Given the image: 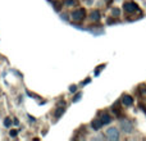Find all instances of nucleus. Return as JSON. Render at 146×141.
I'll use <instances>...</instances> for the list:
<instances>
[{
    "instance_id": "obj_15",
    "label": "nucleus",
    "mask_w": 146,
    "mask_h": 141,
    "mask_svg": "<svg viewBox=\"0 0 146 141\" xmlns=\"http://www.w3.org/2000/svg\"><path fill=\"white\" fill-rule=\"evenodd\" d=\"M17 134H18V132L15 131V130H12V131L9 132V136L10 137H15V136H17Z\"/></svg>"
},
{
    "instance_id": "obj_9",
    "label": "nucleus",
    "mask_w": 146,
    "mask_h": 141,
    "mask_svg": "<svg viewBox=\"0 0 146 141\" xmlns=\"http://www.w3.org/2000/svg\"><path fill=\"white\" fill-rule=\"evenodd\" d=\"M82 95H83L82 92H77V91H76L74 96H73V99H72V101H73V103H78V101L81 100V98H82Z\"/></svg>"
},
{
    "instance_id": "obj_6",
    "label": "nucleus",
    "mask_w": 146,
    "mask_h": 141,
    "mask_svg": "<svg viewBox=\"0 0 146 141\" xmlns=\"http://www.w3.org/2000/svg\"><path fill=\"white\" fill-rule=\"evenodd\" d=\"M122 103H123L126 106H131L132 104H133V99H132V96H129V95H124L123 98H122Z\"/></svg>"
},
{
    "instance_id": "obj_2",
    "label": "nucleus",
    "mask_w": 146,
    "mask_h": 141,
    "mask_svg": "<svg viewBox=\"0 0 146 141\" xmlns=\"http://www.w3.org/2000/svg\"><path fill=\"white\" fill-rule=\"evenodd\" d=\"M105 136H106V139L110 141H118L119 137H121V134H119L118 128H115V127H109L105 132Z\"/></svg>"
},
{
    "instance_id": "obj_12",
    "label": "nucleus",
    "mask_w": 146,
    "mask_h": 141,
    "mask_svg": "<svg viewBox=\"0 0 146 141\" xmlns=\"http://www.w3.org/2000/svg\"><path fill=\"white\" fill-rule=\"evenodd\" d=\"M64 4H66L67 7H72V5L76 4V1H74V0H66V3H64Z\"/></svg>"
},
{
    "instance_id": "obj_4",
    "label": "nucleus",
    "mask_w": 146,
    "mask_h": 141,
    "mask_svg": "<svg viewBox=\"0 0 146 141\" xmlns=\"http://www.w3.org/2000/svg\"><path fill=\"white\" fill-rule=\"evenodd\" d=\"M123 8H124V12H127V13H133V12H136L139 7H137L136 3L128 1V3H124Z\"/></svg>"
},
{
    "instance_id": "obj_11",
    "label": "nucleus",
    "mask_w": 146,
    "mask_h": 141,
    "mask_svg": "<svg viewBox=\"0 0 146 141\" xmlns=\"http://www.w3.org/2000/svg\"><path fill=\"white\" fill-rule=\"evenodd\" d=\"M111 13H113V15H115V17H119V14H121V10H119L118 8H114V9L111 10Z\"/></svg>"
},
{
    "instance_id": "obj_10",
    "label": "nucleus",
    "mask_w": 146,
    "mask_h": 141,
    "mask_svg": "<svg viewBox=\"0 0 146 141\" xmlns=\"http://www.w3.org/2000/svg\"><path fill=\"white\" fill-rule=\"evenodd\" d=\"M63 113H64V108H58V109H56V112H55V117H58V118H59V117H60Z\"/></svg>"
},
{
    "instance_id": "obj_14",
    "label": "nucleus",
    "mask_w": 146,
    "mask_h": 141,
    "mask_svg": "<svg viewBox=\"0 0 146 141\" xmlns=\"http://www.w3.org/2000/svg\"><path fill=\"white\" fill-rule=\"evenodd\" d=\"M10 124H12V121H10L9 118H5V121H4V126H5V127H9Z\"/></svg>"
},
{
    "instance_id": "obj_13",
    "label": "nucleus",
    "mask_w": 146,
    "mask_h": 141,
    "mask_svg": "<svg viewBox=\"0 0 146 141\" xmlns=\"http://www.w3.org/2000/svg\"><path fill=\"white\" fill-rule=\"evenodd\" d=\"M76 91H77V86H76V85H72V86H69V92L74 94Z\"/></svg>"
},
{
    "instance_id": "obj_5",
    "label": "nucleus",
    "mask_w": 146,
    "mask_h": 141,
    "mask_svg": "<svg viewBox=\"0 0 146 141\" xmlns=\"http://www.w3.org/2000/svg\"><path fill=\"white\" fill-rule=\"evenodd\" d=\"M103 122H101V119H95V121L91 122V127L94 128V131H99V130L103 127Z\"/></svg>"
},
{
    "instance_id": "obj_7",
    "label": "nucleus",
    "mask_w": 146,
    "mask_h": 141,
    "mask_svg": "<svg viewBox=\"0 0 146 141\" xmlns=\"http://www.w3.org/2000/svg\"><path fill=\"white\" fill-rule=\"evenodd\" d=\"M100 13H99V10H94V12H91L90 14V19L91 21H99L100 19Z\"/></svg>"
},
{
    "instance_id": "obj_1",
    "label": "nucleus",
    "mask_w": 146,
    "mask_h": 141,
    "mask_svg": "<svg viewBox=\"0 0 146 141\" xmlns=\"http://www.w3.org/2000/svg\"><path fill=\"white\" fill-rule=\"evenodd\" d=\"M119 128H121V131L124 132V134H132L135 127H133V123H132L129 119H123V121H121V123H119Z\"/></svg>"
},
{
    "instance_id": "obj_8",
    "label": "nucleus",
    "mask_w": 146,
    "mask_h": 141,
    "mask_svg": "<svg viewBox=\"0 0 146 141\" xmlns=\"http://www.w3.org/2000/svg\"><path fill=\"white\" fill-rule=\"evenodd\" d=\"M101 122H103V124H110L111 123V117L109 116V114H103V117H101Z\"/></svg>"
},
{
    "instance_id": "obj_3",
    "label": "nucleus",
    "mask_w": 146,
    "mask_h": 141,
    "mask_svg": "<svg viewBox=\"0 0 146 141\" xmlns=\"http://www.w3.org/2000/svg\"><path fill=\"white\" fill-rule=\"evenodd\" d=\"M85 15H86L85 9H82V8H78V9H76V10H73V12H72L71 18H72V21L80 22V21H82L83 18H85Z\"/></svg>"
}]
</instances>
